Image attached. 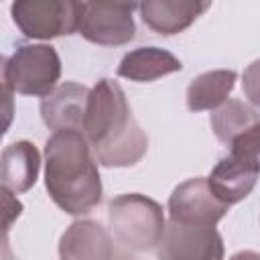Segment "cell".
I'll use <instances>...</instances> for the list:
<instances>
[{"label": "cell", "instance_id": "1", "mask_svg": "<svg viewBox=\"0 0 260 260\" xmlns=\"http://www.w3.org/2000/svg\"><path fill=\"white\" fill-rule=\"evenodd\" d=\"M83 134L102 167H134L148 150V138L132 116L124 89L108 77L89 91Z\"/></svg>", "mask_w": 260, "mask_h": 260}, {"label": "cell", "instance_id": "2", "mask_svg": "<svg viewBox=\"0 0 260 260\" xmlns=\"http://www.w3.org/2000/svg\"><path fill=\"white\" fill-rule=\"evenodd\" d=\"M93 150L79 130L53 132L45 144V187L67 215H85L102 203V179Z\"/></svg>", "mask_w": 260, "mask_h": 260}, {"label": "cell", "instance_id": "3", "mask_svg": "<svg viewBox=\"0 0 260 260\" xmlns=\"http://www.w3.org/2000/svg\"><path fill=\"white\" fill-rule=\"evenodd\" d=\"M108 225L116 242L130 252L158 248L167 232L162 207L140 193L114 197L108 205Z\"/></svg>", "mask_w": 260, "mask_h": 260}, {"label": "cell", "instance_id": "4", "mask_svg": "<svg viewBox=\"0 0 260 260\" xmlns=\"http://www.w3.org/2000/svg\"><path fill=\"white\" fill-rule=\"evenodd\" d=\"M61 77V59L55 47L18 45L10 57L2 59L4 89L20 95L47 98Z\"/></svg>", "mask_w": 260, "mask_h": 260}, {"label": "cell", "instance_id": "5", "mask_svg": "<svg viewBox=\"0 0 260 260\" xmlns=\"http://www.w3.org/2000/svg\"><path fill=\"white\" fill-rule=\"evenodd\" d=\"M134 8L128 2H77V32L102 47L126 45L134 39Z\"/></svg>", "mask_w": 260, "mask_h": 260}, {"label": "cell", "instance_id": "6", "mask_svg": "<svg viewBox=\"0 0 260 260\" xmlns=\"http://www.w3.org/2000/svg\"><path fill=\"white\" fill-rule=\"evenodd\" d=\"M10 14L18 30L28 39L49 41L77 32V2L18 0L10 4Z\"/></svg>", "mask_w": 260, "mask_h": 260}, {"label": "cell", "instance_id": "7", "mask_svg": "<svg viewBox=\"0 0 260 260\" xmlns=\"http://www.w3.org/2000/svg\"><path fill=\"white\" fill-rule=\"evenodd\" d=\"M215 138L236 154L260 156V114L242 100H228L211 112Z\"/></svg>", "mask_w": 260, "mask_h": 260}, {"label": "cell", "instance_id": "8", "mask_svg": "<svg viewBox=\"0 0 260 260\" xmlns=\"http://www.w3.org/2000/svg\"><path fill=\"white\" fill-rule=\"evenodd\" d=\"M230 205L221 203L207 185V179L193 177L177 185L169 197V219L181 225L215 228L228 213Z\"/></svg>", "mask_w": 260, "mask_h": 260}, {"label": "cell", "instance_id": "9", "mask_svg": "<svg viewBox=\"0 0 260 260\" xmlns=\"http://www.w3.org/2000/svg\"><path fill=\"white\" fill-rule=\"evenodd\" d=\"M158 260H223V240L215 228L169 223L156 248Z\"/></svg>", "mask_w": 260, "mask_h": 260}, {"label": "cell", "instance_id": "10", "mask_svg": "<svg viewBox=\"0 0 260 260\" xmlns=\"http://www.w3.org/2000/svg\"><path fill=\"white\" fill-rule=\"evenodd\" d=\"M258 179H260V156L228 152V156L219 158V162L211 169L207 177V185L221 203L234 205L252 193Z\"/></svg>", "mask_w": 260, "mask_h": 260}, {"label": "cell", "instance_id": "11", "mask_svg": "<svg viewBox=\"0 0 260 260\" xmlns=\"http://www.w3.org/2000/svg\"><path fill=\"white\" fill-rule=\"evenodd\" d=\"M118 248L102 223L77 219L59 240V260H116Z\"/></svg>", "mask_w": 260, "mask_h": 260}, {"label": "cell", "instance_id": "12", "mask_svg": "<svg viewBox=\"0 0 260 260\" xmlns=\"http://www.w3.org/2000/svg\"><path fill=\"white\" fill-rule=\"evenodd\" d=\"M89 87L65 81L57 85L47 98L41 100V118L43 122L53 130H79L83 132V118H85V106L89 98Z\"/></svg>", "mask_w": 260, "mask_h": 260}, {"label": "cell", "instance_id": "13", "mask_svg": "<svg viewBox=\"0 0 260 260\" xmlns=\"http://www.w3.org/2000/svg\"><path fill=\"white\" fill-rule=\"evenodd\" d=\"M207 8L209 2L199 0H146L138 4L142 22L162 37L189 28Z\"/></svg>", "mask_w": 260, "mask_h": 260}, {"label": "cell", "instance_id": "14", "mask_svg": "<svg viewBox=\"0 0 260 260\" xmlns=\"http://www.w3.org/2000/svg\"><path fill=\"white\" fill-rule=\"evenodd\" d=\"M39 169H41V154L32 142L28 140L10 142L8 146H4L0 158L2 189H8L14 195L28 191L39 179Z\"/></svg>", "mask_w": 260, "mask_h": 260}, {"label": "cell", "instance_id": "15", "mask_svg": "<svg viewBox=\"0 0 260 260\" xmlns=\"http://www.w3.org/2000/svg\"><path fill=\"white\" fill-rule=\"evenodd\" d=\"M181 69H183V63L171 51L160 47H138L122 57L116 73L124 79L146 83V81H154L165 75L177 73Z\"/></svg>", "mask_w": 260, "mask_h": 260}, {"label": "cell", "instance_id": "16", "mask_svg": "<svg viewBox=\"0 0 260 260\" xmlns=\"http://www.w3.org/2000/svg\"><path fill=\"white\" fill-rule=\"evenodd\" d=\"M236 79L234 69H213L197 75L187 87V108L191 112L217 110L230 100L228 95L234 91Z\"/></svg>", "mask_w": 260, "mask_h": 260}, {"label": "cell", "instance_id": "17", "mask_svg": "<svg viewBox=\"0 0 260 260\" xmlns=\"http://www.w3.org/2000/svg\"><path fill=\"white\" fill-rule=\"evenodd\" d=\"M242 89L248 102L260 108V59L252 61L242 73Z\"/></svg>", "mask_w": 260, "mask_h": 260}, {"label": "cell", "instance_id": "18", "mask_svg": "<svg viewBox=\"0 0 260 260\" xmlns=\"http://www.w3.org/2000/svg\"><path fill=\"white\" fill-rule=\"evenodd\" d=\"M2 195H4V232L8 234V230L12 225V219L18 217L20 211H22V203L8 189H2Z\"/></svg>", "mask_w": 260, "mask_h": 260}, {"label": "cell", "instance_id": "19", "mask_svg": "<svg viewBox=\"0 0 260 260\" xmlns=\"http://www.w3.org/2000/svg\"><path fill=\"white\" fill-rule=\"evenodd\" d=\"M230 260H260V252H254V250H240V252H236Z\"/></svg>", "mask_w": 260, "mask_h": 260}, {"label": "cell", "instance_id": "20", "mask_svg": "<svg viewBox=\"0 0 260 260\" xmlns=\"http://www.w3.org/2000/svg\"><path fill=\"white\" fill-rule=\"evenodd\" d=\"M116 260H136L132 254H130V250H126V248H118V254H116Z\"/></svg>", "mask_w": 260, "mask_h": 260}]
</instances>
